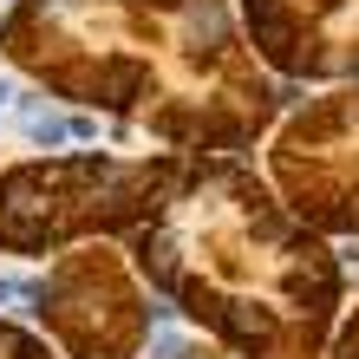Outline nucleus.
Masks as SVG:
<instances>
[{"label": "nucleus", "instance_id": "nucleus-1", "mask_svg": "<svg viewBox=\"0 0 359 359\" xmlns=\"http://www.w3.org/2000/svg\"><path fill=\"white\" fill-rule=\"evenodd\" d=\"M0 59L177 157H242L301 104V86L255 59L236 0H13Z\"/></svg>", "mask_w": 359, "mask_h": 359}, {"label": "nucleus", "instance_id": "nucleus-2", "mask_svg": "<svg viewBox=\"0 0 359 359\" xmlns=\"http://www.w3.org/2000/svg\"><path fill=\"white\" fill-rule=\"evenodd\" d=\"M124 255L177 320L236 359H327L346 320V262L248 157H183L170 203Z\"/></svg>", "mask_w": 359, "mask_h": 359}, {"label": "nucleus", "instance_id": "nucleus-3", "mask_svg": "<svg viewBox=\"0 0 359 359\" xmlns=\"http://www.w3.org/2000/svg\"><path fill=\"white\" fill-rule=\"evenodd\" d=\"M183 177L177 151H46L0 170V255L39 262L79 242H124L170 203Z\"/></svg>", "mask_w": 359, "mask_h": 359}, {"label": "nucleus", "instance_id": "nucleus-4", "mask_svg": "<svg viewBox=\"0 0 359 359\" xmlns=\"http://www.w3.org/2000/svg\"><path fill=\"white\" fill-rule=\"evenodd\" d=\"M27 313L59 359H137L157 327L177 320V307L151 294L118 242H79L27 274Z\"/></svg>", "mask_w": 359, "mask_h": 359}, {"label": "nucleus", "instance_id": "nucleus-5", "mask_svg": "<svg viewBox=\"0 0 359 359\" xmlns=\"http://www.w3.org/2000/svg\"><path fill=\"white\" fill-rule=\"evenodd\" d=\"M262 177L313 236L359 242V86L294 104L262 151Z\"/></svg>", "mask_w": 359, "mask_h": 359}, {"label": "nucleus", "instance_id": "nucleus-6", "mask_svg": "<svg viewBox=\"0 0 359 359\" xmlns=\"http://www.w3.org/2000/svg\"><path fill=\"white\" fill-rule=\"evenodd\" d=\"M236 13L281 86H359V0H236Z\"/></svg>", "mask_w": 359, "mask_h": 359}, {"label": "nucleus", "instance_id": "nucleus-7", "mask_svg": "<svg viewBox=\"0 0 359 359\" xmlns=\"http://www.w3.org/2000/svg\"><path fill=\"white\" fill-rule=\"evenodd\" d=\"M20 131H27V137L39 144V151H59V144H79V137H72V118H59L53 104H39L33 92L20 98Z\"/></svg>", "mask_w": 359, "mask_h": 359}, {"label": "nucleus", "instance_id": "nucleus-8", "mask_svg": "<svg viewBox=\"0 0 359 359\" xmlns=\"http://www.w3.org/2000/svg\"><path fill=\"white\" fill-rule=\"evenodd\" d=\"M0 359H59V346L46 333H33V327H20V320L0 313Z\"/></svg>", "mask_w": 359, "mask_h": 359}, {"label": "nucleus", "instance_id": "nucleus-9", "mask_svg": "<svg viewBox=\"0 0 359 359\" xmlns=\"http://www.w3.org/2000/svg\"><path fill=\"white\" fill-rule=\"evenodd\" d=\"M327 359H359V307L340 320V333H333V353Z\"/></svg>", "mask_w": 359, "mask_h": 359}, {"label": "nucleus", "instance_id": "nucleus-10", "mask_svg": "<svg viewBox=\"0 0 359 359\" xmlns=\"http://www.w3.org/2000/svg\"><path fill=\"white\" fill-rule=\"evenodd\" d=\"M7 301H27V281H20V274H0V307Z\"/></svg>", "mask_w": 359, "mask_h": 359}, {"label": "nucleus", "instance_id": "nucleus-11", "mask_svg": "<svg viewBox=\"0 0 359 359\" xmlns=\"http://www.w3.org/2000/svg\"><path fill=\"white\" fill-rule=\"evenodd\" d=\"M13 98H20V92H13V79H7V72H0V104H13Z\"/></svg>", "mask_w": 359, "mask_h": 359}, {"label": "nucleus", "instance_id": "nucleus-12", "mask_svg": "<svg viewBox=\"0 0 359 359\" xmlns=\"http://www.w3.org/2000/svg\"><path fill=\"white\" fill-rule=\"evenodd\" d=\"M0 20H7V13H0Z\"/></svg>", "mask_w": 359, "mask_h": 359}]
</instances>
